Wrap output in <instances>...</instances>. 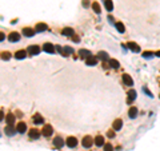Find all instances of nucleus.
<instances>
[{
  "label": "nucleus",
  "mask_w": 160,
  "mask_h": 151,
  "mask_svg": "<svg viewBox=\"0 0 160 151\" xmlns=\"http://www.w3.org/2000/svg\"><path fill=\"white\" fill-rule=\"evenodd\" d=\"M85 63H87V66H96L97 64V58L96 56H88L87 60H85Z\"/></svg>",
  "instance_id": "obj_11"
},
{
  "label": "nucleus",
  "mask_w": 160,
  "mask_h": 151,
  "mask_svg": "<svg viewBox=\"0 0 160 151\" xmlns=\"http://www.w3.org/2000/svg\"><path fill=\"white\" fill-rule=\"evenodd\" d=\"M56 51L59 52V54H63V48H61L60 46H57V47H56Z\"/></svg>",
  "instance_id": "obj_37"
},
{
  "label": "nucleus",
  "mask_w": 160,
  "mask_h": 151,
  "mask_svg": "<svg viewBox=\"0 0 160 151\" xmlns=\"http://www.w3.org/2000/svg\"><path fill=\"white\" fill-rule=\"evenodd\" d=\"M80 58H88V56H91V52L88 51V50H80Z\"/></svg>",
  "instance_id": "obj_28"
},
{
  "label": "nucleus",
  "mask_w": 160,
  "mask_h": 151,
  "mask_svg": "<svg viewBox=\"0 0 160 151\" xmlns=\"http://www.w3.org/2000/svg\"><path fill=\"white\" fill-rule=\"evenodd\" d=\"M71 54H73V48L67 46V47L63 48V54H61V55H63V56H68V55H71Z\"/></svg>",
  "instance_id": "obj_21"
},
{
  "label": "nucleus",
  "mask_w": 160,
  "mask_h": 151,
  "mask_svg": "<svg viewBox=\"0 0 160 151\" xmlns=\"http://www.w3.org/2000/svg\"><path fill=\"white\" fill-rule=\"evenodd\" d=\"M28 135H29V138L31 139H39L40 138V131H39L37 128H31L29 130V132H28Z\"/></svg>",
  "instance_id": "obj_1"
},
{
  "label": "nucleus",
  "mask_w": 160,
  "mask_h": 151,
  "mask_svg": "<svg viewBox=\"0 0 160 151\" xmlns=\"http://www.w3.org/2000/svg\"><path fill=\"white\" fill-rule=\"evenodd\" d=\"M83 6H84V7H88V2H87V0H84V3H83Z\"/></svg>",
  "instance_id": "obj_41"
},
{
  "label": "nucleus",
  "mask_w": 160,
  "mask_h": 151,
  "mask_svg": "<svg viewBox=\"0 0 160 151\" xmlns=\"http://www.w3.org/2000/svg\"><path fill=\"white\" fill-rule=\"evenodd\" d=\"M43 48H44V51L48 52V54H53V52H55V47H53V46L51 44V43H45Z\"/></svg>",
  "instance_id": "obj_15"
},
{
  "label": "nucleus",
  "mask_w": 160,
  "mask_h": 151,
  "mask_svg": "<svg viewBox=\"0 0 160 151\" xmlns=\"http://www.w3.org/2000/svg\"><path fill=\"white\" fill-rule=\"evenodd\" d=\"M33 122H35V124H43V122H44V119H43V116L40 114H36L33 116Z\"/></svg>",
  "instance_id": "obj_18"
},
{
  "label": "nucleus",
  "mask_w": 160,
  "mask_h": 151,
  "mask_svg": "<svg viewBox=\"0 0 160 151\" xmlns=\"http://www.w3.org/2000/svg\"><path fill=\"white\" fill-rule=\"evenodd\" d=\"M108 62H110V67H112V68H119L120 64H119V62L116 60V59H110Z\"/></svg>",
  "instance_id": "obj_27"
},
{
  "label": "nucleus",
  "mask_w": 160,
  "mask_h": 151,
  "mask_svg": "<svg viewBox=\"0 0 160 151\" xmlns=\"http://www.w3.org/2000/svg\"><path fill=\"white\" fill-rule=\"evenodd\" d=\"M27 51H28V54H31V55H37V54L40 52V48H39L37 46H29Z\"/></svg>",
  "instance_id": "obj_10"
},
{
  "label": "nucleus",
  "mask_w": 160,
  "mask_h": 151,
  "mask_svg": "<svg viewBox=\"0 0 160 151\" xmlns=\"http://www.w3.org/2000/svg\"><path fill=\"white\" fill-rule=\"evenodd\" d=\"M23 32H24V35H25V36H28V38H32L35 35V31L32 28H24V30H23Z\"/></svg>",
  "instance_id": "obj_24"
},
{
  "label": "nucleus",
  "mask_w": 160,
  "mask_h": 151,
  "mask_svg": "<svg viewBox=\"0 0 160 151\" xmlns=\"http://www.w3.org/2000/svg\"><path fill=\"white\" fill-rule=\"evenodd\" d=\"M16 130H17V132H20V134H24L25 132V130H27V124L24 122H20L19 124L16 126Z\"/></svg>",
  "instance_id": "obj_13"
},
{
  "label": "nucleus",
  "mask_w": 160,
  "mask_h": 151,
  "mask_svg": "<svg viewBox=\"0 0 160 151\" xmlns=\"http://www.w3.org/2000/svg\"><path fill=\"white\" fill-rule=\"evenodd\" d=\"M63 35H64V36H73L75 32H73L72 28H68V27H67V28L63 30Z\"/></svg>",
  "instance_id": "obj_25"
},
{
  "label": "nucleus",
  "mask_w": 160,
  "mask_h": 151,
  "mask_svg": "<svg viewBox=\"0 0 160 151\" xmlns=\"http://www.w3.org/2000/svg\"><path fill=\"white\" fill-rule=\"evenodd\" d=\"M47 30H48V26H47L45 23H37L36 27H35V31H36V32H44Z\"/></svg>",
  "instance_id": "obj_6"
},
{
  "label": "nucleus",
  "mask_w": 160,
  "mask_h": 151,
  "mask_svg": "<svg viewBox=\"0 0 160 151\" xmlns=\"http://www.w3.org/2000/svg\"><path fill=\"white\" fill-rule=\"evenodd\" d=\"M4 39H5V35L3 34V32H0V42H3Z\"/></svg>",
  "instance_id": "obj_38"
},
{
  "label": "nucleus",
  "mask_w": 160,
  "mask_h": 151,
  "mask_svg": "<svg viewBox=\"0 0 160 151\" xmlns=\"http://www.w3.org/2000/svg\"><path fill=\"white\" fill-rule=\"evenodd\" d=\"M52 132H53V128L51 127L49 124H47V126H44V128H43V135H44L45 138H48V136H51L52 135Z\"/></svg>",
  "instance_id": "obj_3"
},
{
  "label": "nucleus",
  "mask_w": 160,
  "mask_h": 151,
  "mask_svg": "<svg viewBox=\"0 0 160 151\" xmlns=\"http://www.w3.org/2000/svg\"><path fill=\"white\" fill-rule=\"evenodd\" d=\"M108 20H110L111 23H114V18H112V16H111V15H110V16H108Z\"/></svg>",
  "instance_id": "obj_39"
},
{
  "label": "nucleus",
  "mask_w": 160,
  "mask_h": 151,
  "mask_svg": "<svg viewBox=\"0 0 160 151\" xmlns=\"http://www.w3.org/2000/svg\"><path fill=\"white\" fill-rule=\"evenodd\" d=\"M92 8H93V11H95L96 14H100V12H101V10H100V6H99V3H93V4H92Z\"/></svg>",
  "instance_id": "obj_29"
},
{
  "label": "nucleus",
  "mask_w": 160,
  "mask_h": 151,
  "mask_svg": "<svg viewBox=\"0 0 160 151\" xmlns=\"http://www.w3.org/2000/svg\"><path fill=\"white\" fill-rule=\"evenodd\" d=\"M67 146L71 147V148L76 147V146H77V139H76L75 136H69V138L67 139Z\"/></svg>",
  "instance_id": "obj_9"
},
{
  "label": "nucleus",
  "mask_w": 160,
  "mask_h": 151,
  "mask_svg": "<svg viewBox=\"0 0 160 151\" xmlns=\"http://www.w3.org/2000/svg\"><path fill=\"white\" fill-rule=\"evenodd\" d=\"M104 151H114V147L110 143H107V144H104Z\"/></svg>",
  "instance_id": "obj_33"
},
{
  "label": "nucleus",
  "mask_w": 160,
  "mask_h": 151,
  "mask_svg": "<svg viewBox=\"0 0 160 151\" xmlns=\"http://www.w3.org/2000/svg\"><path fill=\"white\" fill-rule=\"evenodd\" d=\"M154 55H155V54H154V52H150V51H147V52L143 54V56L146 58V59H151V58L154 56Z\"/></svg>",
  "instance_id": "obj_31"
},
{
  "label": "nucleus",
  "mask_w": 160,
  "mask_h": 151,
  "mask_svg": "<svg viewBox=\"0 0 160 151\" xmlns=\"http://www.w3.org/2000/svg\"><path fill=\"white\" fill-rule=\"evenodd\" d=\"M155 55H156V56H158V58H160V51H158V52H156V54H155Z\"/></svg>",
  "instance_id": "obj_42"
},
{
  "label": "nucleus",
  "mask_w": 160,
  "mask_h": 151,
  "mask_svg": "<svg viewBox=\"0 0 160 151\" xmlns=\"http://www.w3.org/2000/svg\"><path fill=\"white\" fill-rule=\"evenodd\" d=\"M128 48L134 52H140V47L136 43H134V42H130V43H128Z\"/></svg>",
  "instance_id": "obj_14"
},
{
  "label": "nucleus",
  "mask_w": 160,
  "mask_h": 151,
  "mask_svg": "<svg viewBox=\"0 0 160 151\" xmlns=\"http://www.w3.org/2000/svg\"><path fill=\"white\" fill-rule=\"evenodd\" d=\"M123 83L126 84V86H128V87L134 86V80H132V78L130 75H127V74H124V75H123Z\"/></svg>",
  "instance_id": "obj_5"
},
{
  "label": "nucleus",
  "mask_w": 160,
  "mask_h": 151,
  "mask_svg": "<svg viewBox=\"0 0 160 151\" xmlns=\"http://www.w3.org/2000/svg\"><path fill=\"white\" fill-rule=\"evenodd\" d=\"M3 118H4V115H3V111H0V120H3Z\"/></svg>",
  "instance_id": "obj_40"
},
{
  "label": "nucleus",
  "mask_w": 160,
  "mask_h": 151,
  "mask_svg": "<svg viewBox=\"0 0 160 151\" xmlns=\"http://www.w3.org/2000/svg\"><path fill=\"white\" fill-rule=\"evenodd\" d=\"M53 144H55V147H57V148H61V147L64 146V140L60 136H56L53 139Z\"/></svg>",
  "instance_id": "obj_12"
},
{
  "label": "nucleus",
  "mask_w": 160,
  "mask_h": 151,
  "mask_svg": "<svg viewBox=\"0 0 160 151\" xmlns=\"http://www.w3.org/2000/svg\"><path fill=\"white\" fill-rule=\"evenodd\" d=\"M97 59H100V60H103V62H107V60H110V58H108V54L107 52H99V55H97Z\"/></svg>",
  "instance_id": "obj_23"
},
{
  "label": "nucleus",
  "mask_w": 160,
  "mask_h": 151,
  "mask_svg": "<svg viewBox=\"0 0 160 151\" xmlns=\"http://www.w3.org/2000/svg\"><path fill=\"white\" fill-rule=\"evenodd\" d=\"M8 40L11 42V43H16V42L20 40V35H19L17 32H11L9 36H8Z\"/></svg>",
  "instance_id": "obj_7"
},
{
  "label": "nucleus",
  "mask_w": 160,
  "mask_h": 151,
  "mask_svg": "<svg viewBox=\"0 0 160 151\" xmlns=\"http://www.w3.org/2000/svg\"><path fill=\"white\" fill-rule=\"evenodd\" d=\"M95 144H96L97 147H101V146H104V144H105V140H104V138H103V136H97V138L95 139Z\"/></svg>",
  "instance_id": "obj_22"
},
{
  "label": "nucleus",
  "mask_w": 160,
  "mask_h": 151,
  "mask_svg": "<svg viewBox=\"0 0 160 151\" xmlns=\"http://www.w3.org/2000/svg\"><path fill=\"white\" fill-rule=\"evenodd\" d=\"M143 91H144V92H146V94H147L148 96H150V98H152V94H151V91H150V90H148V88H147V87H143Z\"/></svg>",
  "instance_id": "obj_34"
},
{
  "label": "nucleus",
  "mask_w": 160,
  "mask_h": 151,
  "mask_svg": "<svg viewBox=\"0 0 160 151\" xmlns=\"http://www.w3.org/2000/svg\"><path fill=\"white\" fill-rule=\"evenodd\" d=\"M104 6H105V10L108 12H111L114 10V4H112V0H104Z\"/></svg>",
  "instance_id": "obj_19"
},
{
  "label": "nucleus",
  "mask_w": 160,
  "mask_h": 151,
  "mask_svg": "<svg viewBox=\"0 0 160 151\" xmlns=\"http://www.w3.org/2000/svg\"><path fill=\"white\" fill-rule=\"evenodd\" d=\"M5 122L8 123V124H13V123H15V116H13L12 114H8L5 116Z\"/></svg>",
  "instance_id": "obj_26"
},
{
  "label": "nucleus",
  "mask_w": 160,
  "mask_h": 151,
  "mask_svg": "<svg viewBox=\"0 0 160 151\" xmlns=\"http://www.w3.org/2000/svg\"><path fill=\"white\" fill-rule=\"evenodd\" d=\"M1 59H3V60H9V59H11V55H9V52H3V55H1Z\"/></svg>",
  "instance_id": "obj_32"
},
{
  "label": "nucleus",
  "mask_w": 160,
  "mask_h": 151,
  "mask_svg": "<svg viewBox=\"0 0 160 151\" xmlns=\"http://www.w3.org/2000/svg\"><path fill=\"white\" fill-rule=\"evenodd\" d=\"M16 128L15 127H12V124H8L5 127V130H4V132H5V135H8V136H12V135H15L16 134Z\"/></svg>",
  "instance_id": "obj_4"
},
{
  "label": "nucleus",
  "mask_w": 160,
  "mask_h": 151,
  "mask_svg": "<svg viewBox=\"0 0 160 151\" xmlns=\"http://www.w3.org/2000/svg\"><path fill=\"white\" fill-rule=\"evenodd\" d=\"M72 39H73V42H80V38H79V36H76V35H73Z\"/></svg>",
  "instance_id": "obj_36"
},
{
  "label": "nucleus",
  "mask_w": 160,
  "mask_h": 151,
  "mask_svg": "<svg viewBox=\"0 0 160 151\" xmlns=\"http://www.w3.org/2000/svg\"><path fill=\"white\" fill-rule=\"evenodd\" d=\"M112 128H114L115 131H119L123 128V120L122 119H116V120L114 122V124H112Z\"/></svg>",
  "instance_id": "obj_8"
},
{
  "label": "nucleus",
  "mask_w": 160,
  "mask_h": 151,
  "mask_svg": "<svg viewBox=\"0 0 160 151\" xmlns=\"http://www.w3.org/2000/svg\"><path fill=\"white\" fill-rule=\"evenodd\" d=\"M27 56V52L25 51H23V50H20V51H17L16 54H15V58L19 60H21V59H24V58Z\"/></svg>",
  "instance_id": "obj_20"
},
{
  "label": "nucleus",
  "mask_w": 160,
  "mask_h": 151,
  "mask_svg": "<svg viewBox=\"0 0 160 151\" xmlns=\"http://www.w3.org/2000/svg\"><path fill=\"white\" fill-rule=\"evenodd\" d=\"M116 28H118V31H119V32H122V34L126 31V27H124L122 23H116Z\"/></svg>",
  "instance_id": "obj_30"
},
{
  "label": "nucleus",
  "mask_w": 160,
  "mask_h": 151,
  "mask_svg": "<svg viewBox=\"0 0 160 151\" xmlns=\"http://www.w3.org/2000/svg\"><path fill=\"white\" fill-rule=\"evenodd\" d=\"M107 135H108V138H114V136H115V132L111 130V131H108V134H107Z\"/></svg>",
  "instance_id": "obj_35"
},
{
  "label": "nucleus",
  "mask_w": 160,
  "mask_h": 151,
  "mask_svg": "<svg viewBox=\"0 0 160 151\" xmlns=\"http://www.w3.org/2000/svg\"><path fill=\"white\" fill-rule=\"evenodd\" d=\"M81 144H83V147H85V148H89L92 144H93V140L91 136H85L83 140H81Z\"/></svg>",
  "instance_id": "obj_2"
},
{
  "label": "nucleus",
  "mask_w": 160,
  "mask_h": 151,
  "mask_svg": "<svg viewBox=\"0 0 160 151\" xmlns=\"http://www.w3.org/2000/svg\"><path fill=\"white\" fill-rule=\"evenodd\" d=\"M136 99V91L135 90H130L128 91V100L127 103H132V100Z\"/></svg>",
  "instance_id": "obj_16"
},
{
  "label": "nucleus",
  "mask_w": 160,
  "mask_h": 151,
  "mask_svg": "<svg viewBox=\"0 0 160 151\" xmlns=\"http://www.w3.org/2000/svg\"><path fill=\"white\" fill-rule=\"evenodd\" d=\"M138 108H136V107H131L130 108V111H128V115H130V118L131 119H135L136 116H138Z\"/></svg>",
  "instance_id": "obj_17"
}]
</instances>
